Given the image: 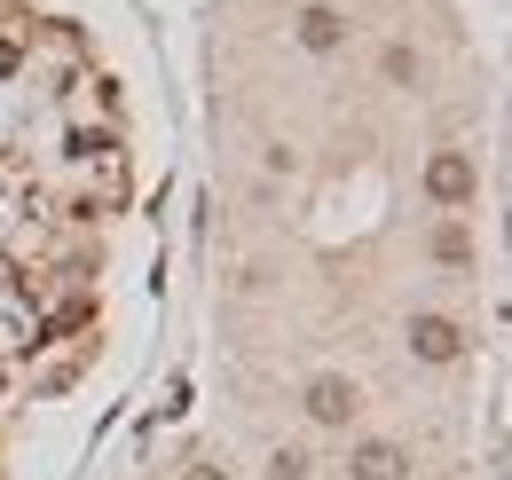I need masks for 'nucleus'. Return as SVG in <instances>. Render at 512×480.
Wrapping results in <instances>:
<instances>
[{"label": "nucleus", "mask_w": 512, "mask_h": 480, "mask_svg": "<svg viewBox=\"0 0 512 480\" xmlns=\"http://www.w3.org/2000/svg\"><path fill=\"white\" fill-rule=\"evenodd\" d=\"M473 189H481V174H473L465 150H434L426 158V197L434 205H473Z\"/></svg>", "instance_id": "f257e3e1"}, {"label": "nucleus", "mask_w": 512, "mask_h": 480, "mask_svg": "<svg viewBox=\"0 0 512 480\" xmlns=\"http://www.w3.org/2000/svg\"><path fill=\"white\" fill-rule=\"evenodd\" d=\"M292 32H300V48H308V56H339V48H347V32H355V24H347V16H339V8H331V0H308V8H300V16H292Z\"/></svg>", "instance_id": "f03ea898"}, {"label": "nucleus", "mask_w": 512, "mask_h": 480, "mask_svg": "<svg viewBox=\"0 0 512 480\" xmlns=\"http://www.w3.org/2000/svg\"><path fill=\"white\" fill-rule=\"evenodd\" d=\"M363 410V394H355V378H339V370H323V378H308V418L316 425H347Z\"/></svg>", "instance_id": "7ed1b4c3"}, {"label": "nucleus", "mask_w": 512, "mask_h": 480, "mask_svg": "<svg viewBox=\"0 0 512 480\" xmlns=\"http://www.w3.org/2000/svg\"><path fill=\"white\" fill-rule=\"evenodd\" d=\"M410 355L418 362H457L465 355V323H449V315H410Z\"/></svg>", "instance_id": "20e7f679"}, {"label": "nucleus", "mask_w": 512, "mask_h": 480, "mask_svg": "<svg viewBox=\"0 0 512 480\" xmlns=\"http://www.w3.org/2000/svg\"><path fill=\"white\" fill-rule=\"evenodd\" d=\"M347 473H355V480H410V457H402L394 441H355Z\"/></svg>", "instance_id": "39448f33"}, {"label": "nucleus", "mask_w": 512, "mask_h": 480, "mask_svg": "<svg viewBox=\"0 0 512 480\" xmlns=\"http://www.w3.org/2000/svg\"><path fill=\"white\" fill-rule=\"evenodd\" d=\"M434 260H449V268H465V260H473V237H465L457 221H442V229H434Z\"/></svg>", "instance_id": "423d86ee"}, {"label": "nucleus", "mask_w": 512, "mask_h": 480, "mask_svg": "<svg viewBox=\"0 0 512 480\" xmlns=\"http://www.w3.org/2000/svg\"><path fill=\"white\" fill-rule=\"evenodd\" d=\"M268 473H276V480H308V449H276Z\"/></svg>", "instance_id": "0eeeda50"}, {"label": "nucleus", "mask_w": 512, "mask_h": 480, "mask_svg": "<svg viewBox=\"0 0 512 480\" xmlns=\"http://www.w3.org/2000/svg\"><path fill=\"white\" fill-rule=\"evenodd\" d=\"M379 71H386V79H394V87H402V79H410L418 63H410V48H386V56H379Z\"/></svg>", "instance_id": "6e6552de"}, {"label": "nucleus", "mask_w": 512, "mask_h": 480, "mask_svg": "<svg viewBox=\"0 0 512 480\" xmlns=\"http://www.w3.org/2000/svg\"><path fill=\"white\" fill-rule=\"evenodd\" d=\"M182 480H229V473H213V465H190V473H182Z\"/></svg>", "instance_id": "1a4fd4ad"}]
</instances>
